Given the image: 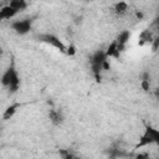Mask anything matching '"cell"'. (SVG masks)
Masks as SVG:
<instances>
[{"mask_svg": "<svg viewBox=\"0 0 159 159\" xmlns=\"http://www.w3.org/2000/svg\"><path fill=\"white\" fill-rule=\"evenodd\" d=\"M0 83L2 87L7 88L11 93L16 92L20 87V77H19V72L14 65V61L10 62V65L5 68V71L1 73L0 77Z\"/></svg>", "mask_w": 159, "mask_h": 159, "instance_id": "obj_1", "label": "cell"}, {"mask_svg": "<svg viewBox=\"0 0 159 159\" xmlns=\"http://www.w3.org/2000/svg\"><path fill=\"white\" fill-rule=\"evenodd\" d=\"M159 142V130L150 127V125H145V130L144 133L142 134L135 149L138 148H143V147H147L149 144H153V143H158Z\"/></svg>", "mask_w": 159, "mask_h": 159, "instance_id": "obj_2", "label": "cell"}, {"mask_svg": "<svg viewBox=\"0 0 159 159\" xmlns=\"http://www.w3.org/2000/svg\"><path fill=\"white\" fill-rule=\"evenodd\" d=\"M106 60H108V57L106 55V50H97L92 55L91 66H92V70H93V73H94L96 78H99V72L102 71V65Z\"/></svg>", "mask_w": 159, "mask_h": 159, "instance_id": "obj_3", "label": "cell"}, {"mask_svg": "<svg viewBox=\"0 0 159 159\" xmlns=\"http://www.w3.org/2000/svg\"><path fill=\"white\" fill-rule=\"evenodd\" d=\"M11 29L17 34V35H26L31 31L32 29V20L30 19H21V20H15L11 22Z\"/></svg>", "mask_w": 159, "mask_h": 159, "instance_id": "obj_4", "label": "cell"}, {"mask_svg": "<svg viewBox=\"0 0 159 159\" xmlns=\"http://www.w3.org/2000/svg\"><path fill=\"white\" fill-rule=\"evenodd\" d=\"M40 40L51 45V46H53V47H56L61 52H66V45L60 40V37H57L53 34H43V35L40 36Z\"/></svg>", "mask_w": 159, "mask_h": 159, "instance_id": "obj_5", "label": "cell"}, {"mask_svg": "<svg viewBox=\"0 0 159 159\" xmlns=\"http://www.w3.org/2000/svg\"><path fill=\"white\" fill-rule=\"evenodd\" d=\"M19 12L15 11L11 6H9V4L2 5V7L0 9V20H11L14 19Z\"/></svg>", "mask_w": 159, "mask_h": 159, "instance_id": "obj_6", "label": "cell"}, {"mask_svg": "<svg viewBox=\"0 0 159 159\" xmlns=\"http://www.w3.org/2000/svg\"><path fill=\"white\" fill-rule=\"evenodd\" d=\"M129 39H130V32L128 30L119 32V35H118V37L116 40V43L118 45V47L120 48V51H122V48H124V46L127 45V42L129 41Z\"/></svg>", "mask_w": 159, "mask_h": 159, "instance_id": "obj_7", "label": "cell"}, {"mask_svg": "<svg viewBox=\"0 0 159 159\" xmlns=\"http://www.w3.org/2000/svg\"><path fill=\"white\" fill-rule=\"evenodd\" d=\"M20 106H21L20 103H14V104H10L9 107H6V109H5L4 113H2V119H4V120H9L10 118H12L14 114L17 112V108H19Z\"/></svg>", "mask_w": 159, "mask_h": 159, "instance_id": "obj_8", "label": "cell"}, {"mask_svg": "<svg viewBox=\"0 0 159 159\" xmlns=\"http://www.w3.org/2000/svg\"><path fill=\"white\" fill-rule=\"evenodd\" d=\"M119 52H120V48L118 47V45L116 43V41H113V42L109 45V47L106 50V55H107L108 58H109V57L118 58V57H119Z\"/></svg>", "mask_w": 159, "mask_h": 159, "instance_id": "obj_9", "label": "cell"}, {"mask_svg": "<svg viewBox=\"0 0 159 159\" xmlns=\"http://www.w3.org/2000/svg\"><path fill=\"white\" fill-rule=\"evenodd\" d=\"M9 6H11L15 11L20 12V11L25 10V9L29 6V4H27L25 0H11V1L9 2Z\"/></svg>", "mask_w": 159, "mask_h": 159, "instance_id": "obj_10", "label": "cell"}, {"mask_svg": "<svg viewBox=\"0 0 159 159\" xmlns=\"http://www.w3.org/2000/svg\"><path fill=\"white\" fill-rule=\"evenodd\" d=\"M114 11L118 14V15H123L128 11V4L124 2V1H120V2H117L114 5Z\"/></svg>", "mask_w": 159, "mask_h": 159, "instance_id": "obj_11", "label": "cell"}, {"mask_svg": "<svg viewBox=\"0 0 159 159\" xmlns=\"http://www.w3.org/2000/svg\"><path fill=\"white\" fill-rule=\"evenodd\" d=\"M50 119L53 122V123H61L62 122V116L60 114V112H56V111H52L50 113Z\"/></svg>", "mask_w": 159, "mask_h": 159, "instance_id": "obj_12", "label": "cell"}, {"mask_svg": "<svg viewBox=\"0 0 159 159\" xmlns=\"http://www.w3.org/2000/svg\"><path fill=\"white\" fill-rule=\"evenodd\" d=\"M65 53H67V55H70V56H73V55L76 53V47H75V45L66 46V52H65Z\"/></svg>", "mask_w": 159, "mask_h": 159, "instance_id": "obj_13", "label": "cell"}, {"mask_svg": "<svg viewBox=\"0 0 159 159\" xmlns=\"http://www.w3.org/2000/svg\"><path fill=\"white\" fill-rule=\"evenodd\" d=\"M140 86H142V88H143L144 91H149V88H150V83H149V80H142V82H140Z\"/></svg>", "mask_w": 159, "mask_h": 159, "instance_id": "obj_14", "label": "cell"}, {"mask_svg": "<svg viewBox=\"0 0 159 159\" xmlns=\"http://www.w3.org/2000/svg\"><path fill=\"white\" fill-rule=\"evenodd\" d=\"M135 159H149V154H148L147 152H144V153H139V154L135 155Z\"/></svg>", "mask_w": 159, "mask_h": 159, "instance_id": "obj_15", "label": "cell"}, {"mask_svg": "<svg viewBox=\"0 0 159 159\" xmlns=\"http://www.w3.org/2000/svg\"><path fill=\"white\" fill-rule=\"evenodd\" d=\"M135 16H137V19H143V12H140V11H137L135 12Z\"/></svg>", "mask_w": 159, "mask_h": 159, "instance_id": "obj_16", "label": "cell"}, {"mask_svg": "<svg viewBox=\"0 0 159 159\" xmlns=\"http://www.w3.org/2000/svg\"><path fill=\"white\" fill-rule=\"evenodd\" d=\"M66 159H82V158H80V157H72V155H70V157H67Z\"/></svg>", "mask_w": 159, "mask_h": 159, "instance_id": "obj_17", "label": "cell"}, {"mask_svg": "<svg viewBox=\"0 0 159 159\" xmlns=\"http://www.w3.org/2000/svg\"><path fill=\"white\" fill-rule=\"evenodd\" d=\"M111 159H120V158H117V157H113V158H111Z\"/></svg>", "mask_w": 159, "mask_h": 159, "instance_id": "obj_18", "label": "cell"}, {"mask_svg": "<svg viewBox=\"0 0 159 159\" xmlns=\"http://www.w3.org/2000/svg\"><path fill=\"white\" fill-rule=\"evenodd\" d=\"M1 7H2V4H1V2H0V9H1Z\"/></svg>", "mask_w": 159, "mask_h": 159, "instance_id": "obj_19", "label": "cell"}, {"mask_svg": "<svg viewBox=\"0 0 159 159\" xmlns=\"http://www.w3.org/2000/svg\"><path fill=\"white\" fill-rule=\"evenodd\" d=\"M63 159H66V158H63Z\"/></svg>", "mask_w": 159, "mask_h": 159, "instance_id": "obj_20", "label": "cell"}]
</instances>
